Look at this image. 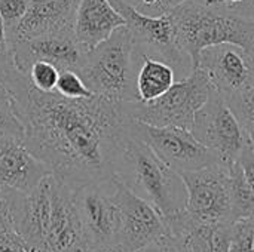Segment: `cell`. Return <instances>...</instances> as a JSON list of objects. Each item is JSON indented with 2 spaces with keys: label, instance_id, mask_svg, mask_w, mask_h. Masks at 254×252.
<instances>
[{
  "label": "cell",
  "instance_id": "2",
  "mask_svg": "<svg viewBox=\"0 0 254 252\" xmlns=\"http://www.w3.org/2000/svg\"><path fill=\"white\" fill-rule=\"evenodd\" d=\"M180 48L193 68L204 48L234 43L254 50V13L231 9L214 0H183L170 12Z\"/></svg>",
  "mask_w": 254,
  "mask_h": 252
},
{
  "label": "cell",
  "instance_id": "15",
  "mask_svg": "<svg viewBox=\"0 0 254 252\" xmlns=\"http://www.w3.org/2000/svg\"><path fill=\"white\" fill-rule=\"evenodd\" d=\"M83 49L77 45L74 34L36 37L18 40L9 45V55L13 67L27 73L28 67L36 61H45L61 70H77Z\"/></svg>",
  "mask_w": 254,
  "mask_h": 252
},
{
  "label": "cell",
  "instance_id": "14",
  "mask_svg": "<svg viewBox=\"0 0 254 252\" xmlns=\"http://www.w3.org/2000/svg\"><path fill=\"white\" fill-rule=\"evenodd\" d=\"M79 0H28L27 10L7 34L9 45L36 37L74 34Z\"/></svg>",
  "mask_w": 254,
  "mask_h": 252
},
{
  "label": "cell",
  "instance_id": "22",
  "mask_svg": "<svg viewBox=\"0 0 254 252\" xmlns=\"http://www.w3.org/2000/svg\"><path fill=\"white\" fill-rule=\"evenodd\" d=\"M24 198L25 193L10 187L0 186V230L19 229L22 208H24Z\"/></svg>",
  "mask_w": 254,
  "mask_h": 252
},
{
  "label": "cell",
  "instance_id": "10",
  "mask_svg": "<svg viewBox=\"0 0 254 252\" xmlns=\"http://www.w3.org/2000/svg\"><path fill=\"white\" fill-rule=\"evenodd\" d=\"M128 131L132 137L149 146L152 151L177 174L196 171L219 162L216 154L202 146L188 129L152 126L131 119Z\"/></svg>",
  "mask_w": 254,
  "mask_h": 252
},
{
  "label": "cell",
  "instance_id": "1",
  "mask_svg": "<svg viewBox=\"0 0 254 252\" xmlns=\"http://www.w3.org/2000/svg\"><path fill=\"white\" fill-rule=\"evenodd\" d=\"M24 126V144L58 181L76 190L115 177V165L129 117L124 102L92 95L65 98L42 92L18 71L12 59L0 68Z\"/></svg>",
  "mask_w": 254,
  "mask_h": 252
},
{
  "label": "cell",
  "instance_id": "32",
  "mask_svg": "<svg viewBox=\"0 0 254 252\" xmlns=\"http://www.w3.org/2000/svg\"><path fill=\"white\" fill-rule=\"evenodd\" d=\"M0 53H9V42H7L6 28L1 16H0Z\"/></svg>",
  "mask_w": 254,
  "mask_h": 252
},
{
  "label": "cell",
  "instance_id": "12",
  "mask_svg": "<svg viewBox=\"0 0 254 252\" xmlns=\"http://www.w3.org/2000/svg\"><path fill=\"white\" fill-rule=\"evenodd\" d=\"M115 199L121 211V247L140 251L167 233L164 217L115 178Z\"/></svg>",
  "mask_w": 254,
  "mask_h": 252
},
{
  "label": "cell",
  "instance_id": "27",
  "mask_svg": "<svg viewBox=\"0 0 254 252\" xmlns=\"http://www.w3.org/2000/svg\"><path fill=\"white\" fill-rule=\"evenodd\" d=\"M27 6L28 0H0V16L6 28V36L21 21L27 10Z\"/></svg>",
  "mask_w": 254,
  "mask_h": 252
},
{
  "label": "cell",
  "instance_id": "3",
  "mask_svg": "<svg viewBox=\"0 0 254 252\" xmlns=\"http://www.w3.org/2000/svg\"><path fill=\"white\" fill-rule=\"evenodd\" d=\"M115 178L150 203L164 218L185 209L186 187L180 174L168 168L129 131L116 159Z\"/></svg>",
  "mask_w": 254,
  "mask_h": 252
},
{
  "label": "cell",
  "instance_id": "21",
  "mask_svg": "<svg viewBox=\"0 0 254 252\" xmlns=\"http://www.w3.org/2000/svg\"><path fill=\"white\" fill-rule=\"evenodd\" d=\"M231 189H232V212L234 221L238 218L253 217L254 192L253 180H250L238 162L229 165Z\"/></svg>",
  "mask_w": 254,
  "mask_h": 252
},
{
  "label": "cell",
  "instance_id": "24",
  "mask_svg": "<svg viewBox=\"0 0 254 252\" xmlns=\"http://www.w3.org/2000/svg\"><path fill=\"white\" fill-rule=\"evenodd\" d=\"M254 218L246 217L232 221L228 252H253Z\"/></svg>",
  "mask_w": 254,
  "mask_h": 252
},
{
  "label": "cell",
  "instance_id": "18",
  "mask_svg": "<svg viewBox=\"0 0 254 252\" xmlns=\"http://www.w3.org/2000/svg\"><path fill=\"white\" fill-rule=\"evenodd\" d=\"M52 212L51 174L46 175L33 190L25 193L22 217L18 232L33 250H42Z\"/></svg>",
  "mask_w": 254,
  "mask_h": 252
},
{
  "label": "cell",
  "instance_id": "28",
  "mask_svg": "<svg viewBox=\"0 0 254 252\" xmlns=\"http://www.w3.org/2000/svg\"><path fill=\"white\" fill-rule=\"evenodd\" d=\"M143 252H192L189 248L186 236L174 235V233H165L155 242L144 247Z\"/></svg>",
  "mask_w": 254,
  "mask_h": 252
},
{
  "label": "cell",
  "instance_id": "31",
  "mask_svg": "<svg viewBox=\"0 0 254 252\" xmlns=\"http://www.w3.org/2000/svg\"><path fill=\"white\" fill-rule=\"evenodd\" d=\"M214 1H219L231 9H237L246 13H254L253 0H214Z\"/></svg>",
  "mask_w": 254,
  "mask_h": 252
},
{
  "label": "cell",
  "instance_id": "26",
  "mask_svg": "<svg viewBox=\"0 0 254 252\" xmlns=\"http://www.w3.org/2000/svg\"><path fill=\"white\" fill-rule=\"evenodd\" d=\"M55 91L65 98H88L92 97L80 76L74 70H61L55 85Z\"/></svg>",
  "mask_w": 254,
  "mask_h": 252
},
{
  "label": "cell",
  "instance_id": "20",
  "mask_svg": "<svg viewBox=\"0 0 254 252\" xmlns=\"http://www.w3.org/2000/svg\"><path fill=\"white\" fill-rule=\"evenodd\" d=\"M232 223L193 221L186 233L192 252H228Z\"/></svg>",
  "mask_w": 254,
  "mask_h": 252
},
{
  "label": "cell",
  "instance_id": "25",
  "mask_svg": "<svg viewBox=\"0 0 254 252\" xmlns=\"http://www.w3.org/2000/svg\"><path fill=\"white\" fill-rule=\"evenodd\" d=\"M58 74H60L58 68L45 61L33 62L25 73L30 83L42 92H51L55 89Z\"/></svg>",
  "mask_w": 254,
  "mask_h": 252
},
{
  "label": "cell",
  "instance_id": "19",
  "mask_svg": "<svg viewBox=\"0 0 254 252\" xmlns=\"http://www.w3.org/2000/svg\"><path fill=\"white\" fill-rule=\"evenodd\" d=\"M135 55V92L137 101L147 102L165 94L177 82L173 67L161 59Z\"/></svg>",
  "mask_w": 254,
  "mask_h": 252
},
{
  "label": "cell",
  "instance_id": "8",
  "mask_svg": "<svg viewBox=\"0 0 254 252\" xmlns=\"http://www.w3.org/2000/svg\"><path fill=\"white\" fill-rule=\"evenodd\" d=\"M180 177L186 187L185 211L195 221H234L229 165L217 162Z\"/></svg>",
  "mask_w": 254,
  "mask_h": 252
},
{
  "label": "cell",
  "instance_id": "7",
  "mask_svg": "<svg viewBox=\"0 0 254 252\" xmlns=\"http://www.w3.org/2000/svg\"><path fill=\"white\" fill-rule=\"evenodd\" d=\"M190 134L225 165L234 163L246 147L254 144L216 89L196 110Z\"/></svg>",
  "mask_w": 254,
  "mask_h": 252
},
{
  "label": "cell",
  "instance_id": "9",
  "mask_svg": "<svg viewBox=\"0 0 254 252\" xmlns=\"http://www.w3.org/2000/svg\"><path fill=\"white\" fill-rule=\"evenodd\" d=\"M73 199L91 250L100 252L118 245L121 211L115 199V177L73 190Z\"/></svg>",
  "mask_w": 254,
  "mask_h": 252
},
{
  "label": "cell",
  "instance_id": "23",
  "mask_svg": "<svg viewBox=\"0 0 254 252\" xmlns=\"http://www.w3.org/2000/svg\"><path fill=\"white\" fill-rule=\"evenodd\" d=\"M0 132L24 138V126L18 114L16 101L9 88L0 80Z\"/></svg>",
  "mask_w": 254,
  "mask_h": 252
},
{
  "label": "cell",
  "instance_id": "34",
  "mask_svg": "<svg viewBox=\"0 0 254 252\" xmlns=\"http://www.w3.org/2000/svg\"><path fill=\"white\" fill-rule=\"evenodd\" d=\"M10 61V55L9 53H0V68L3 65H6Z\"/></svg>",
  "mask_w": 254,
  "mask_h": 252
},
{
  "label": "cell",
  "instance_id": "13",
  "mask_svg": "<svg viewBox=\"0 0 254 252\" xmlns=\"http://www.w3.org/2000/svg\"><path fill=\"white\" fill-rule=\"evenodd\" d=\"M51 221L40 252H94L80 224L73 190L51 175Z\"/></svg>",
  "mask_w": 254,
  "mask_h": 252
},
{
  "label": "cell",
  "instance_id": "6",
  "mask_svg": "<svg viewBox=\"0 0 254 252\" xmlns=\"http://www.w3.org/2000/svg\"><path fill=\"white\" fill-rule=\"evenodd\" d=\"M112 6L124 18V25L128 28L134 42V52L170 64L177 80L190 74L193 64L190 56L180 48L173 19L168 15L149 16L140 13L132 6L122 0H109Z\"/></svg>",
  "mask_w": 254,
  "mask_h": 252
},
{
  "label": "cell",
  "instance_id": "4",
  "mask_svg": "<svg viewBox=\"0 0 254 252\" xmlns=\"http://www.w3.org/2000/svg\"><path fill=\"white\" fill-rule=\"evenodd\" d=\"M92 95L113 102L137 101L134 42L125 25L83 50L76 70Z\"/></svg>",
  "mask_w": 254,
  "mask_h": 252
},
{
  "label": "cell",
  "instance_id": "11",
  "mask_svg": "<svg viewBox=\"0 0 254 252\" xmlns=\"http://www.w3.org/2000/svg\"><path fill=\"white\" fill-rule=\"evenodd\" d=\"M253 52L234 43L204 48L195 67L201 68L225 102L254 95Z\"/></svg>",
  "mask_w": 254,
  "mask_h": 252
},
{
  "label": "cell",
  "instance_id": "5",
  "mask_svg": "<svg viewBox=\"0 0 254 252\" xmlns=\"http://www.w3.org/2000/svg\"><path fill=\"white\" fill-rule=\"evenodd\" d=\"M214 91L208 76L198 67L182 80L158 97L156 100L140 102H124L129 119L152 126H174L190 131L196 110L208 100Z\"/></svg>",
  "mask_w": 254,
  "mask_h": 252
},
{
  "label": "cell",
  "instance_id": "16",
  "mask_svg": "<svg viewBox=\"0 0 254 252\" xmlns=\"http://www.w3.org/2000/svg\"><path fill=\"white\" fill-rule=\"evenodd\" d=\"M49 174L21 138L0 132V186L28 193Z\"/></svg>",
  "mask_w": 254,
  "mask_h": 252
},
{
  "label": "cell",
  "instance_id": "30",
  "mask_svg": "<svg viewBox=\"0 0 254 252\" xmlns=\"http://www.w3.org/2000/svg\"><path fill=\"white\" fill-rule=\"evenodd\" d=\"M183 0H138L134 9L149 16H161L168 15Z\"/></svg>",
  "mask_w": 254,
  "mask_h": 252
},
{
  "label": "cell",
  "instance_id": "29",
  "mask_svg": "<svg viewBox=\"0 0 254 252\" xmlns=\"http://www.w3.org/2000/svg\"><path fill=\"white\" fill-rule=\"evenodd\" d=\"M0 252H31V247L18 230L1 229L0 230Z\"/></svg>",
  "mask_w": 254,
  "mask_h": 252
},
{
  "label": "cell",
  "instance_id": "33",
  "mask_svg": "<svg viewBox=\"0 0 254 252\" xmlns=\"http://www.w3.org/2000/svg\"><path fill=\"white\" fill-rule=\"evenodd\" d=\"M100 252H143V251H141V250H140V251H132V250H127V248H124V247H121V245H115V247L104 248V250H101Z\"/></svg>",
  "mask_w": 254,
  "mask_h": 252
},
{
  "label": "cell",
  "instance_id": "35",
  "mask_svg": "<svg viewBox=\"0 0 254 252\" xmlns=\"http://www.w3.org/2000/svg\"><path fill=\"white\" fill-rule=\"evenodd\" d=\"M122 1H125L127 4H129V6L135 7V4H137V1H138V0H122Z\"/></svg>",
  "mask_w": 254,
  "mask_h": 252
},
{
  "label": "cell",
  "instance_id": "17",
  "mask_svg": "<svg viewBox=\"0 0 254 252\" xmlns=\"http://www.w3.org/2000/svg\"><path fill=\"white\" fill-rule=\"evenodd\" d=\"M124 24V18L109 0H79L74 19V39L83 50H88L106 40Z\"/></svg>",
  "mask_w": 254,
  "mask_h": 252
}]
</instances>
